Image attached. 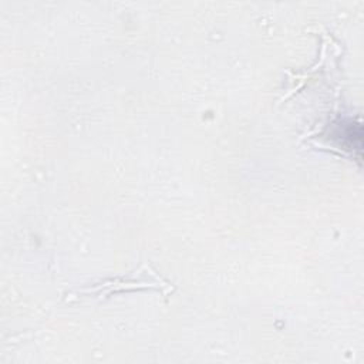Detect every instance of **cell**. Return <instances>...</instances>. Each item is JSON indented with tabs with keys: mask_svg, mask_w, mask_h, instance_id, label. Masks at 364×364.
Wrapping results in <instances>:
<instances>
[{
	"mask_svg": "<svg viewBox=\"0 0 364 364\" xmlns=\"http://www.w3.org/2000/svg\"><path fill=\"white\" fill-rule=\"evenodd\" d=\"M154 289L161 291L164 296H168L173 291V286L162 279L149 264H142L136 272L129 276H117L105 280L91 283L88 286L80 287L74 291H70L65 296L67 301H74L82 297H95L104 300L115 293L129 291V290H144Z\"/></svg>",
	"mask_w": 364,
	"mask_h": 364,
	"instance_id": "6da1fadb",
	"label": "cell"
},
{
	"mask_svg": "<svg viewBox=\"0 0 364 364\" xmlns=\"http://www.w3.org/2000/svg\"><path fill=\"white\" fill-rule=\"evenodd\" d=\"M361 125L354 124L353 119H338L336 124V129L333 132V138L338 141V145L343 146V149L353 151L357 149L358 154H361Z\"/></svg>",
	"mask_w": 364,
	"mask_h": 364,
	"instance_id": "7a4b0ae2",
	"label": "cell"
}]
</instances>
